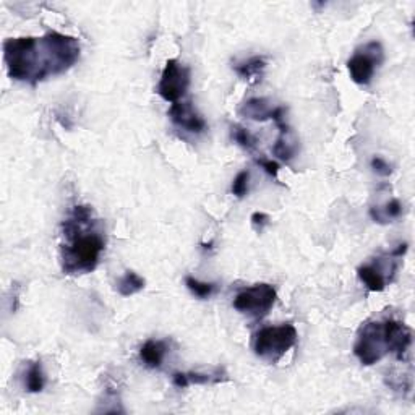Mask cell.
Returning <instances> with one entry per match:
<instances>
[{
  "label": "cell",
  "mask_w": 415,
  "mask_h": 415,
  "mask_svg": "<svg viewBox=\"0 0 415 415\" xmlns=\"http://www.w3.org/2000/svg\"><path fill=\"white\" fill-rule=\"evenodd\" d=\"M80 51L77 38L58 31H49L42 38H12L3 42L8 77L33 86L70 70L80 58Z\"/></svg>",
  "instance_id": "obj_1"
},
{
  "label": "cell",
  "mask_w": 415,
  "mask_h": 415,
  "mask_svg": "<svg viewBox=\"0 0 415 415\" xmlns=\"http://www.w3.org/2000/svg\"><path fill=\"white\" fill-rule=\"evenodd\" d=\"M62 235L61 263L63 274L93 273L106 249V235L93 208L88 205L73 206L70 214L62 222Z\"/></svg>",
  "instance_id": "obj_2"
},
{
  "label": "cell",
  "mask_w": 415,
  "mask_h": 415,
  "mask_svg": "<svg viewBox=\"0 0 415 415\" xmlns=\"http://www.w3.org/2000/svg\"><path fill=\"white\" fill-rule=\"evenodd\" d=\"M299 334L294 324L284 323L279 326H266L255 336V354L265 362L274 363L284 357L297 344Z\"/></svg>",
  "instance_id": "obj_3"
},
{
  "label": "cell",
  "mask_w": 415,
  "mask_h": 415,
  "mask_svg": "<svg viewBox=\"0 0 415 415\" xmlns=\"http://www.w3.org/2000/svg\"><path fill=\"white\" fill-rule=\"evenodd\" d=\"M389 352L388 331L384 321H367L359 331L354 354L362 365H375Z\"/></svg>",
  "instance_id": "obj_4"
},
{
  "label": "cell",
  "mask_w": 415,
  "mask_h": 415,
  "mask_svg": "<svg viewBox=\"0 0 415 415\" xmlns=\"http://www.w3.org/2000/svg\"><path fill=\"white\" fill-rule=\"evenodd\" d=\"M276 300H278V292L273 285L260 283L237 294L234 299V308L242 315L261 320L274 307Z\"/></svg>",
  "instance_id": "obj_5"
},
{
  "label": "cell",
  "mask_w": 415,
  "mask_h": 415,
  "mask_svg": "<svg viewBox=\"0 0 415 415\" xmlns=\"http://www.w3.org/2000/svg\"><path fill=\"white\" fill-rule=\"evenodd\" d=\"M383 62V47L377 41H372L359 47L347 61V70L354 83L367 86L372 83L375 72Z\"/></svg>",
  "instance_id": "obj_6"
},
{
  "label": "cell",
  "mask_w": 415,
  "mask_h": 415,
  "mask_svg": "<svg viewBox=\"0 0 415 415\" xmlns=\"http://www.w3.org/2000/svg\"><path fill=\"white\" fill-rule=\"evenodd\" d=\"M190 88V68L184 63L171 58L166 62L156 93L167 102H179Z\"/></svg>",
  "instance_id": "obj_7"
},
{
  "label": "cell",
  "mask_w": 415,
  "mask_h": 415,
  "mask_svg": "<svg viewBox=\"0 0 415 415\" xmlns=\"http://www.w3.org/2000/svg\"><path fill=\"white\" fill-rule=\"evenodd\" d=\"M391 258H386V263L384 265L382 258H377V263L360 266L357 269V274L359 279L365 284V288L372 290V292H382L386 288L388 281L391 283L398 271V263Z\"/></svg>",
  "instance_id": "obj_8"
},
{
  "label": "cell",
  "mask_w": 415,
  "mask_h": 415,
  "mask_svg": "<svg viewBox=\"0 0 415 415\" xmlns=\"http://www.w3.org/2000/svg\"><path fill=\"white\" fill-rule=\"evenodd\" d=\"M169 117L180 130L195 133V135H200L206 130V120L195 111L191 102H174L169 109Z\"/></svg>",
  "instance_id": "obj_9"
},
{
  "label": "cell",
  "mask_w": 415,
  "mask_h": 415,
  "mask_svg": "<svg viewBox=\"0 0 415 415\" xmlns=\"http://www.w3.org/2000/svg\"><path fill=\"white\" fill-rule=\"evenodd\" d=\"M167 354V345L164 340L148 339L140 349V359L148 368H159L164 362Z\"/></svg>",
  "instance_id": "obj_10"
},
{
  "label": "cell",
  "mask_w": 415,
  "mask_h": 415,
  "mask_svg": "<svg viewBox=\"0 0 415 415\" xmlns=\"http://www.w3.org/2000/svg\"><path fill=\"white\" fill-rule=\"evenodd\" d=\"M279 128V138L276 140L274 146H273V155L276 157H279L281 161L289 162L297 152V143L295 140L290 138V128L285 122L278 123Z\"/></svg>",
  "instance_id": "obj_11"
},
{
  "label": "cell",
  "mask_w": 415,
  "mask_h": 415,
  "mask_svg": "<svg viewBox=\"0 0 415 415\" xmlns=\"http://www.w3.org/2000/svg\"><path fill=\"white\" fill-rule=\"evenodd\" d=\"M239 112L240 116L249 117L251 120L266 122L271 120V117H273L274 107H271L268 101L263 100V97H251L240 107Z\"/></svg>",
  "instance_id": "obj_12"
},
{
  "label": "cell",
  "mask_w": 415,
  "mask_h": 415,
  "mask_svg": "<svg viewBox=\"0 0 415 415\" xmlns=\"http://www.w3.org/2000/svg\"><path fill=\"white\" fill-rule=\"evenodd\" d=\"M222 379L221 378V373H216V375H210V373H198V372H177L172 375V383H174V386L184 389V388H189L191 384H208V383H221Z\"/></svg>",
  "instance_id": "obj_13"
},
{
  "label": "cell",
  "mask_w": 415,
  "mask_h": 415,
  "mask_svg": "<svg viewBox=\"0 0 415 415\" xmlns=\"http://www.w3.org/2000/svg\"><path fill=\"white\" fill-rule=\"evenodd\" d=\"M265 68H266V58L261 56L250 57L249 61L234 65V70L237 75H239L240 78H244V80H249V81L261 80Z\"/></svg>",
  "instance_id": "obj_14"
},
{
  "label": "cell",
  "mask_w": 415,
  "mask_h": 415,
  "mask_svg": "<svg viewBox=\"0 0 415 415\" xmlns=\"http://www.w3.org/2000/svg\"><path fill=\"white\" fill-rule=\"evenodd\" d=\"M145 279L140 274H136L135 271H127L120 279L117 281V292L122 297H132L138 292H141L145 289Z\"/></svg>",
  "instance_id": "obj_15"
},
{
  "label": "cell",
  "mask_w": 415,
  "mask_h": 415,
  "mask_svg": "<svg viewBox=\"0 0 415 415\" xmlns=\"http://www.w3.org/2000/svg\"><path fill=\"white\" fill-rule=\"evenodd\" d=\"M401 214H402V205L401 201L396 198L388 201L383 208L373 206L372 210H370V216H372V219L375 222H378V224H388V222H391V219H398Z\"/></svg>",
  "instance_id": "obj_16"
},
{
  "label": "cell",
  "mask_w": 415,
  "mask_h": 415,
  "mask_svg": "<svg viewBox=\"0 0 415 415\" xmlns=\"http://www.w3.org/2000/svg\"><path fill=\"white\" fill-rule=\"evenodd\" d=\"M44 384H46V378H44L41 362H33L26 372L24 388H26L28 393H41Z\"/></svg>",
  "instance_id": "obj_17"
},
{
  "label": "cell",
  "mask_w": 415,
  "mask_h": 415,
  "mask_svg": "<svg viewBox=\"0 0 415 415\" xmlns=\"http://www.w3.org/2000/svg\"><path fill=\"white\" fill-rule=\"evenodd\" d=\"M185 285H187V289H189L190 292L198 299L211 297V295L214 294L216 289H217V284H214V283H201V281L191 278V276H187V278H185Z\"/></svg>",
  "instance_id": "obj_18"
},
{
  "label": "cell",
  "mask_w": 415,
  "mask_h": 415,
  "mask_svg": "<svg viewBox=\"0 0 415 415\" xmlns=\"http://www.w3.org/2000/svg\"><path fill=\"white\" fill-rule=\"evenodd\" d=\"M232 140H234L237 145L240 148H244V150H249V151H253L256 148V138L255 135H251V133L246 130L244 127H232Z\"/></svg>",
  "instance_id": "obj_19"
},
{
  "label": "cell",
  "mask_w": 415,
  "mask_h": 415,
  "mask_svg": "<svg viewBox=\"0 0 415 415\" xmlns=\"http://www.w3.org/2000/svg\"><path fill=\"white\" fill-rule=\"evenodd\" d=\"M249 180H250V172L242 171L235 175L234 182H232V195H235L237 198H244V196L249 194Z\"/></svg>",
  "instance_id": "obj_20"
},
{
  "label": "cell",
  "mask_w": 415,
  "mask_h": 415,
  "mask_svg": "<svg viewBox=\"0 0 415 415\" xmlns=\"http://www.w3.org/2000/svg\"><path fill=\"white\" fill-rule=\"evenodd\" d=\"M372 169L377 172V174L383 175V177H388V175L393 174L391 164H388L386 161L382 159V157H373V159H372Z\"/></svg>",
  "instance_id": "obj_21"
},
{
  "label": "cell",
  "mask_w": 415,
  "mask_h": 415,
  "mask_svg": "<svg viewBox=\"0 0 415 415\" xmlns=\"http://www.w3.org/2000/svg\"><path fill=\"white\" fill-rule=\"evenodd\" d=\"M256 164L263 167L266 171V174L274 177V179H278V174H279V164L278 162L271 161V159H265V157H260V159H256Z\"/></svg>",
  "instance_id": "obj_22"
},
{
  "label": "cell",
  "mask_w": 415,
  "mask_h": 415,
  "mask_svg": "<svg viewBox=\"0 0 415 415\" xmlns=\"http://www.w3.org/2000/svg\"><path fill=\"white\" fill-rule=\"evenodd\" d=\"M251 224H253V227L256 230L261 232L266 226L269 224V216L265 214V212L256 211V212H253V214H251Z\"/></svg>",
  "instance_id": "obj_23"
}]
</instances>
